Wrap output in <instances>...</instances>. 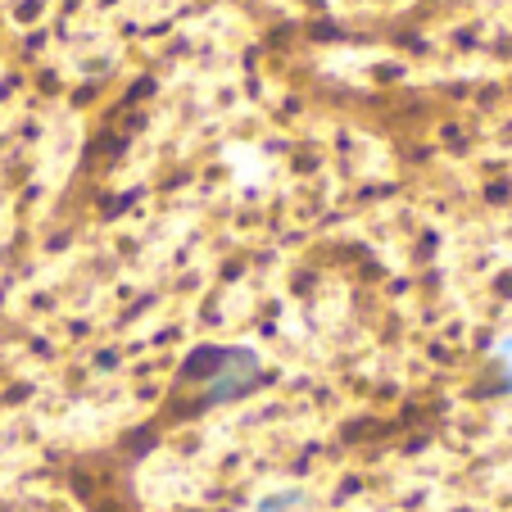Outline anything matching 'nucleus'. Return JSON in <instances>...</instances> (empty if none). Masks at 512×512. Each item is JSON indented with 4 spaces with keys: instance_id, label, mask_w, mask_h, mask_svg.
Returning <instances> with one entry per match:
<instances>
[{
    "instance_id": "nucleus-1",
    "label": "nucleus",
    "mask_w": 512,
    "mask_h": 512,
    "mask_svg": "<svg viewBox=\"0 0 512 512\" xmlns=\"http://www.w3.org/2000/svg\"><path fill=\"white\" fill-rule=\"evenodd\" d=\"M259 372V354H250V349L204 345L186 358L182 377L204 390V404H223V399H241L245 390L259 386Z\"/></svg>"
},
{
    "instance_id": "nucleus-2",
    "label": "nucleus",
    "mask_w": 512,
    "mask_h": 512,
    "mask_svg": "<svg viewBox=\"0 0 512 512\" xmlns=\"http://www.w3.org/2000/svg\"><path fill=\"white\" fill-rule=\"evenodd\" d=\"M503 354H508V372H512V345H503Z\"/></svg>"
}]
</instances>
